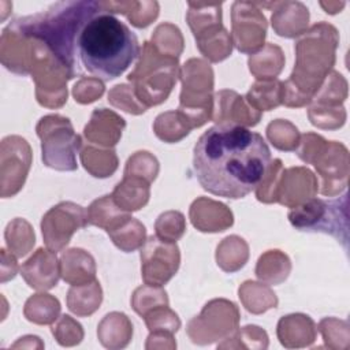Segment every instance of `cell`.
I'll use <instances>...</instances> for the list:
<instances>
[{"instance_id":"obj_1","label":"cell","mask_w":350,"mask_h":350,"mask_svg":"<svg viewBox=\"0 0 350 350\" xmlns=\"http://www.w3.org/2000/svg\"><path fill=\"white\" fill-rule=\"evenodd\" d=\"M271 163L265 139L247 127L217 123L194 145L193 170L198 183L211 194L243 198L254 190Z\"/></svg>"},{"instance_id":"obj_2","label":"cell","mask_w":350,"mask_h":350,"mask_svg":"<svg viewBox=\"0 0 350 350\" xmlns=\"http://www.w3.org/2000/svg\"><path fill=\"white\" fill-rule=\"evenodd\" d=\"M77 49L83 67L103 81L120 77L139 55L137 36L107 11L93 15L82 26Z\"/></svg>"},{"instance_id":"obj_3","label":"cell","mask_w":350,"mask_h":350,"mask_svg":"<svg viewBox=\"0 0 350 350\" xmlns=\"http://www.w3.org/2000/svg\"><path fill=\"white\" fill-rule=\"evenodd\" d=\"M179 74L178 57L160 53L150 42H144L139 62L129 81L137 98L148 108L167 100Z\"/></svg>"},{"instance_id":"obj_4","label":"cell","mask_w":350,"mask_h":350,"mask_svg":"<svg viewBox=\"0 0 350 350\" xmlns=\"http://www.w3.org/2000/svg\"><path fill=\"white\" fill-rule=\"evenodd\" d=\"M180 111L193 127H200L212 119L213 97V71L211 66L201 59H190L185 63L180 72Z\"/></svg>"},{"instance_id":"obj_5","label":"cell","mask_w":350,"mask_h":350,"mask_svg":"<svg viewBox=\"0 0 350 350\" xmlns=\"http://www.w3.org/2000/svg\"><path fill=\"white\" fill-rule=\"evenodd\" d=\"M36 130L41 138L42 161L46 167L59 171L77 170L75 154L81 149L82 141L74 133L68 118L46 115L40 119Z\"/></svg>"},{"instance_id":"obj_6","label":"cell","mask_w":350,"mask_h":350,"mask_svg":"<svg viewBox=\"0 0 350 350\" xmlns=\"http://www.w3.org/2000/svg\"><path fill=\"white\" fill-rule=\"evenodd\" d=\"M347 198L325 201L310 198L288 212V220L293 227L308 232H325L347 242Z\"/></svg>"},{"instance_id":"obj_7","label":"cell","mask_w":350,"mask_h":350,"mask_svg":"<svg viewBox=\"0 0 350 350\" xmlns=\"http://www.w3.org/2000/svg\"><path fill=\"white\" fill-rule=\"evenodd\" d=\"M238 309L226 299H213L206 304L198 317L190 320L187 334L194 343L206 345L223 339L238 328Z\"/></svg>"},{"instance_id":"obj_8","label":"cell","mask_w":350,"mask_h":350,"mask_svg":"<svg viewBox=\"0 0 350 350\" xmlns=\"http://www.w3.org/2000/svg\"><path fill=\"white\" fill-rule=\"evenodd\" d=\"M180 261L175 242L152 235L141 246V272L145 284L163 286L178 271Z\"/></svg>"},{"instance_id":"obj_9","label":"cell","mask_w":350,"mask_h":350,"mask_svg":"<svg viewBox=\"0 0 350 350\" xmlns=\"http://www.w3.org/2000/svg\"><path fill=\"white\" fill-rule=\"evenodd\" d=\"M88 226L86 211L74 202H60L52 206L41 220V231L45 245L52 252L62 250L72 234Z\"/></svg>"},{"instance_id":"obj_10","label":"cell","mask_w":350,"mask_h":350,"mask_svg":"<svg viewBox=\"0 0 350 350\" xmlns=\"http://www.w3.org/2000/svg\"><path fill=\"white\" fill-rule=\"evenodd\" d=\"M31 163V150L26 139L18 135L1 141V197L16 194L27 176Z\"/></svg>"},{"instance_id":"obj_11","label":"cell","mask_w":350,"mask_h":350,"mask_svg":"<svg viewBox=\"0 0 350 350\" xmlns=\"http://www.w3.org/2000/svg\"><path fill=\"white\" fill-rule=\"evenodd\" d=\"M265 16L250 3H234L232 5V40L239 52L253 53L265 37Z\"/></svg>"},{"instance_id":"obj_12","label":"cell","mask_w":350,"mask_h":350,"mask_svg":"<svg viewBox=\"0 0 350 350\" xmlns=\"http://www.w3.org/2000/svg\"><path fill=\"white\" fill-rule=\"evenodd\" d=\"M261 112L247 107L245 98L234 90H220L213 97L212 120L217 123H235L239 126H254L258 123Z\"/></svg>"},{"instance_id":"obj_13","label":"cell","mask_w":350,"mask_h":350,"mask_svg":"<svg viewBox=\"0 0 350 350\" xmlns=\"http://www.w3.org/2000/svg\"><path fill=\"white\" fill-rule=\"evenodd\" d=\"M317 191V180L308 168L297 167L284 170L278 187V201L295 208L313 198Z\"/></svg>"},{"instance_id":"obj_14","label":"cell","mask_w":350,"mask_h":350,"mask_svg":"<svg viewBox=\"0 0 350 350\" xmlns=\"http://www.w3.org/2000/svg\"><path fill=\"white\" fill-rule=\"evenodd\" d=\"M26 283L36 290H49L57 284L60 264L52 250L40 247L21 268Z\"/></svg>"},{"instance_id":"obj_15","label":"cell","mask_w":350,"mask_h":350,"mask_svg":"<svg viewBox=\"0 0 350 350\" xmlns=\"http://www.w3.org/2000/svg\"><path fill=\"white\" fill-rule=\"evenodd\" d=\"M193 226L202 232L224 231L232 226V213L221 202L200 197L190 206Z\"/></svg>"},{"instance_id":"obj_16","label":"cell","mask_w":350,"mask_h":350,"mask_svg":"<svg viewBox=\"0 0 350 350\" xmlns=\"http://www.w3.org/2000/svg\"><path fill=\"white\" fill-rule=\"evenodd\" d=\"M124 126L123 118L112 111L100 108L92 113V119L85 126L83 134L93 144L113 146L118 144Z\"/></svg>"},{"instance_id":"obj_17","label":"cell","mask_w":350,"mask_h":350,"mask_svg":"<svg viewBox=\"0 0 350 350\" xmlns=\"http://www.w3.org/2000/svg\"><path fill=\"white\" fill-rule=\"evenodd\" d=\"M278 338L284 347H304L314 342L316 328L309 316L305 314H288L278 323Z\"/></svg>"},{"instance_id":"obj_18","label":"cell","mask_w":350,"mask_h":350,"mask_svg":"<svg viewBox=\"0 0 350 350\" xmlns=\"http://www.w3.org/2000/svg\"><path fill=\"white\" fill-rule=\"evenodd\" d=\"M60 275L72 286L90 283L96 280L94 260L82 249H70L60 257Z\"/></svg>"},{"instance_id":"obj_19","label":"cell","mask_w":350,"mask_h":350,"mask_svg":"<svg viewBox=\"0 0 350 350\" xmlns=\"http://www.w3.org/2000/svg\"><path fill=\"white\" fill-rule=\"evenodd\" d=\"M97 335L104 347L122 349L127 346L131 339L133 325L124 313L112 312L98 324Z\"/></svg>"},{"instance_id":"obj_20","label":"cell","mask_w":350,"mask_h":350,"mask_svg":"<svg viewBox=\"0 0 350 350\" xmlns=\"http://www.w3.org/2000/svg\"><path fill=\"white\" fill-rule=\"evenodd\" d=\"M112 198L126 212L138 211L149 200V182L134 175H124L123 180L116 185Z\"/></svg>"},{"instance_id":"obj_21","label":"cell","mask_w":350,"mask_h":350,"mask_svg":"<svg viewBox=\"0 0 350 350\" xmlns=\"http://www.w3.org/2000/svg\"><path fill=\"white\" fill-rule=\"evenodd\" d=\"M86 213L88 224L105 228L107 232L119 226L124 219L130 217V215L126 211L118 206L112 196H104L93 201L90 206L86 209Z\"/></svg>"},{"instance_id":"obj_22","label":"cell","mask_w":350,"mask_h":350,"mask_svg":"<svg viewBox=\"0 0 350 350\" xmlns=\"http://www.w3.org/2000/svg\"><path fill=\"white\" fill-rule=\"evenodd\" d=\"M101 299L100 283L93 280L92 283L72 286L67 294V306L77 316H89L98 309Z\"/></svg>"},{"instance_id":"obj_23","label":"cell","mask_w":350,"mask_h":350,"mask_svg":"<svg viewBox=\"0 0 350 350\" xmlns=\"http://www.w3.org/2000/svg\"><path fill=\"white\" fill-rule=\"evenodd\" d=\"M283 82L278 79H260L246 94V101L257 111H269L283 103Z\"/></svg>"},{"instance_id":"obj_24","label":"cell","mask_w":350,"mask_h":350,"mask_svg":"<svg viewBox=\"0 0 350 350\" xmlns=\"http://www.w3.org/2000/svg\"><path fill=\"white\" fill-rule=\"evenodd\" d=\"M284 59L279 46L268 44L262 51L249 57V70L258 79H275L282 71Z\"/></svg>"},{"instance_id":"obj_25","label":"cell","mask_w":350,"mask_h":350,"mask_svg":"<svg viewBox=\"0 0 350 350\" xmlns=\"http://www.w3.org/2000/svg\"><path fill=\"white\" fill-rule=\"evenodd\" d=\"M194 129L189 119L180 111H168L160 113L153 124L154 134L164 142H178Z\"/></svg>"},{"instance_id":"obj_26","label":"cell","mask_w":350,"mask_h":350,"mask_svg":"<svg viewBox=\"0 0 350 350\" xmlns=\"http://www.w3.org/2000/svg\"><path fill=\"white\" fill-rule=\"evenodd\" d=\"M249 257V249L246 242L237 237L231 235L223 239L217 246L216 261L217 265L226 272H235L245 265Z\"/></svg>"},{"instance_id":"obj_27","label":"cell","mask_w":350,"mask_h":350,"mask_svg":"<svg viewBox=\"0 0 350 350\" xmlns=\"http://www.w3.org/2000/svg\"><path fill=\"white\" fill-rule=\"evenodd\" d=\"M112 242L123 252H134L135 249L141 247L145 242L146 231L144 224H141L134 217L124 219L119 226L108 232Z\"/></svg>"},{"instance_id":"obj_28","label":"cell","mask_w":350,"mask_h":350,"mask_svg":"<svg viewBox=\"0 0 350 350\" xmlns=\"http://www.w3.org/2000/svg\"><path fill=\"white\" fill-rule=\"evenodd\" d=\"M81 161L85 170L96 178L111 176L118 168V157L112 149L100 150L93 146H86L81 152Z\"/></svg>"},{"instance_id":"obj_29","label":"cell","mask_w":350,"mask_h":350,"mask_svg":"<svg viewBox=\"0 0 350 350\" xmlns=\"http://www.w3.org/2000/svg\"><path fill=\"white\" fill-rule=\"evenodd\" d=\"M60 304L49 294H36L26 301L25 316L36 324H51L57 319Z\"/></svg>"},{"instance_id":"obj_30","label":"cell","mask_w":350,"mask_h":350,"mask_svg":"<svg viewBox=\"0 0 350 350\" xmlns=\"http://www.w3.org/2000/svg\"><path fill=\"white\" fill-rule=\"evenodd\" d=\"M4 237L10 252L14 253L16 257L26 256L36 241L30 224L21 217H16L15 220L8 223Z\"/></svg>"},{"instance_id":"obj_31","label":"cell","mask_w":350,"mask_h":350,"mask_svg":"<svg viewBox=\"0 0 350 350\" xmlns=\"http://www.w3.org/2000/svg\"><path fill=\"white\" fill-rule=\"evenodd\" d=\"M288 272H290V260L283 253L279 254L276 264H272L271 250L264 253L257 261V267H256L257 278L269 284H278L283 282L287 278Z\"/></svg>"},{"instance_id":"obj_32","label":"cell","mask_w":350,"mask_h":350,"mask_svg":"<svg viewBox=\"0 0 350 350\" xmlns=\"http://www.w3.org/2000/svg\"><path fill=\"white\" fill-rule=\"evenodd\" d=\"M161 305H168L167 293L161 288V286H141L131 297L133 309L142 317L152 309Z\"/></svg>"},{"instance_id":"obj_33","label":"cell","mask_w":350,"mask_h":350,"mask_svg":"<svg viewBox=\"0 0 350 350\" xmlns=\"http://www.w3.org/2000/svg\"><path fill=\"white\" fill-rule=\"evenodd\" d=\"M267 137L271 144L280 150H295L299 144V133L290 122L278 119L268 124Z\"/></svg>"},{"instance_id":"obj_34","label":"cell","mask_w":350,"mask_h":350,"mask_svg":"<svg viewBox=\"0 0 350 350\" xmlns=\"http://www.w3.org/2000/svg\"><path fill=\"white\" fill-rule=\"evenodd\" d=\"M197 45L202 55L211 62H220L231 53V38L224 27L213 34L197 40Z\"/></svg>"},{"instance_id":"obj_35","label":"cell","mask_w":350,"mask_h":350,"mask_svg":"<svg viewBox=\"0 0 350 350\" xmlns=\"http://www.w3.org/2000/svg\"><path fill=\"white\" fill-rule=\"evenodd\" d=\"M283 171L284 170H283L282 161L279 159L271 160L264 178L256 187V197L258 201L265 202V204L278 201V187H279V182H280Z\"/></svg>"},{"instance_id":"obj_36","label":"cell","mask_w":350,"mask_h":350,"mask_svg":"<svg viewBox=\"0 0 350 350\" xmlns=\"http://www.w3.org/2000/svg\"><path fill=\"white\" fill-rule=\"evenodd\" d=\"M145 324L150 332H168L174 334L180 327V320L168 305H161L152 309L144 316Z\"/></svg>"},{"instance_id":"obj_37","label":"cell","mask_w":350,"mask_h":350,"mask_svg":"<svg viewBox=\"0 0 350 350\" xmlns=\"http://www.w3.org/2000/svg\"><path fill=\"white\" fill-rule=\"evenodd\" d=\"M154 228H156V235L160 239L175 242L183 235L186 230L185 216L178 211L164 212L157 217L154 223Z\"/></svg>"},{"instance_id":"obj_38","label":"cell","mask_w":350,"mask_h":350,"mask_svg":"<svg viewBox=\"0 0 350 350\" xmlns=\"http://www.w3.org/2000/svg\"><path fill=\"white\" fill-rule=\"evenodd\" d=\"M243 286L252 293L254 294L256 297L254 298H247V299H243V305L245 308L252 312V313H262L265 310H268L269 308H275L278 305V299H276V295L269 291L267 294H264L265 291L269 290V287L267 286H262L260 283H256V282H245Z\"/></svg>"},{"instance_id":"obj_39","label":"cell","mask_w":350,"mask_h":350,"mask_svg":"<svg viewBox=\"0 0 350 350\" xmlns=\"http://www.w3.org/2000/svg\"><path fill=\"white\" fill-rule=\"evenodd\" d=\"M108 101L129 113L139 115L144 113L148 108L137 98L133 86L116 85L108 94Z\"/></svg>"},{"instance_id":"obj_40","label":"cell","mask_w":350,"mask_h":350,"mask_svg":"<svg viewBox=\"0 0 350 350\" xmlns=\"http://www.w3.org/2000/svg\"><path fill=\"white\" fill-rule=\"evenodd\" d=\"M52 334L62 346H75L83 338L82 325L67 314H63L56 324L52 325Z\"/></svg>"},{"instance_id":"obj_41","label":"cell","mask_w":350,"mask_h":350,"mask_svg":"<svg viewBox=\"0 0 350 350\" xmlns=\"http://www.w3.org/2000/svg\"><path fill=\"white\" fill-rule=\"evenodd\" d=\"M157 172H159V163L156 157L152 156L149 152L145 153L144 165H141V153L137 152L127 160L126 170H124V175H134L148 180L149 183L156 179Z\"/></svg>"},{"instance_id":"obj_42","label":"cell","mask_w":350,"mask_h":350,"mask_svg":"<svg viewBox=\"0 0 350 350\" xmlns=\"http://www.w3.org/2000/svg\"><path fill=\"white\" fill-rule=\"evenodd\" d=\"M152 41L153 44H167V55L172 56V57H178L179 53L182 52V36L180 31L176 26L171 25V23H163L160 26H157V29L154 30L153 36H152Z\"/></svg>"},{"instance_id":"obj_43","label":"cell","mask_w":350,"mask_h":350,"mask_svg":"<svg viewBox=\"0 0 350 350\" xmlns=\"http://www.w3.org/2000/svg\"><path fill=\"white\" fill-rule=\"evenodd\" d=\"M103 93H104V85L98 79H94V78L81 79L78 83H75L74 89H72L75 101H78L81 104L92 103V101L97 100L98 97H101Z\"/></svg>"},{"instance_id":"obj_44","label":"cell","mask_w":350,"mask_h":350,"mask_svg":"<svg viewBox=\"0 0 350 350\" xmlns=\"http://www.w3.org/2000/svg\"><path fill=\"white\" fill-rule=\"evenodd\" d=\"M1 257H3V262H1V282H7L8 279H12L16 275V269H18V264L16 260H14L11 264H7V256L4 253V250L1 249Z\"/></svg>"}]
</instances>
